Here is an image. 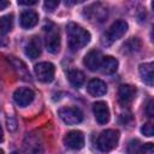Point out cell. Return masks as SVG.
I'll list each match as a JSON object with an SVG mask.
<instances>
[{"label":"cell","mask_w":154,"mask_h":154,"mask_svg":"<svg viewBox=\"0 0 154 154\" xmlns=\"http://www.w3.org/2000/svg\"><path fill=\"white\" fill-rule=\"evenodd\" d=\"M66 32H67V40H69V47L71 51L76 52L87 46L90 41V34L85 29H83L81 25L76 23H69L66 25Z\"/></svg>","instance_id":"6da1fadb"},{"label":"cell","mask_w":154,"mask_h":154,"mask_svg":"<svg viewBox=\"0 0 154 154\" xmlns=\"http://www.w3.org/2000/svg\"><path fill=\"white\" fill-rule=\"evenodd\" d=\"M128 30V23L125 20H117L114 22L101 36V45L105 47L111 46L113 42L119 40Z\"/></svg>","instance_id":"7a4b0ae2"},{"label":"cell","mask_w":154,"mask_h":154,"mask_svg":"<svg viewBox=\"0 0 154 154\" xmlns=\"http://www.w3.org/2000/svg\"><path fill=\"white\" fill-rule=\"evenodd\" d=\"M119 141V131L118 130H113V129H108L102 131L96 140V147L99 150L106 153L112 150L113 148L117 147Z\"/></svg>","instance_id":"3957f363"},{"label":"cell","mask_w":154,"mask_h":154,"mask_svg":"<svg viewBox=\"0 0 154 154\" xmlns=\"http://www.w3.org/2000/svg\"><path fill=\"white\" fill-rule=\"evenodd\" d=\"M45 41H46V47L47 51L52 54H55L60 49V35L57 29V26L53 23H47L45 26Z\"/></svg>","instance_id":"277c9868"},{"label":"cell","mask_w":154,"mask_h":154,"mask_svg":"<svg viewBox=\"0 0 154 154\" xmlns=\"http://www.w3.org/2000/svg\"><path fill=\"white\" fill-rule=\"evenodd\" d=\"M34 71H35L36 78L40 82H42V83H49L54 78L55 69H54V65L52 63L42 61V63H38V64L35 65Z\"/></svg>","instance_id":"5b68a950"},{"label":"cell","mask_w":154,"mask_h":154,"mask_svg":"<svg viewBox=\"0 0 154 154\" xmlns=\"http://www.w3.org/2000/svg\"><path fill=\"white\" fill-rule=\"evenodd\" d=\"M59 116L67 125L79 124L83 120V112L78 107H63L59 109Z\"/></svg>","instance_id":"8992f818"},{"label":"cell","mask_w":154,"mask_h":154,"mask_svg":"<svg viewBox=\"0 0 154 154\" xmlns=\"http://www.w3.org/2000/svg\"><path fill=\"white\" fill-rule=\"evenodd\" d=\"M34 97H35L34 91L30 88H25V87L18 88L13 93V100L19 107H25V106L30 105L32 102Z\"/></svg>","instance_id":"52a82bcc"},{"label":"cell","mask_w":154,"mask_h":154,"mask_svg":"<svg viewBox=\"0 0 154 154\" xmlns=\"http://www.w3.org/2000/svg\"><path fill=\"white\" fill-rule=\"evenodd\" d=\"M64 143L67 148L70 149H73V150H78V149H82L83 146H84V135L78 131V130H73V131H70L65 138H64Z\"/></svg>","instance_id":"ba28073f"},{"label":"cell","mask_w":154,"mask_h":154,"mask_svg":"<svg viewBox=\"0 0 154 154\" xmlns=\"http://www.w3.org/2000/svg\"><path fill=\"white\" fill-rule=\"evenodd\" d=\"M93 112L99 124H106L109 120V109L106 102L97 101L93 105Z\"/></svg>","instance_id":"9c48e42d"},{"label":"cell","mask_w":154,"mask_h":154,"mask_svg":"<svg viewBox=\"0 0 154 154\" xmlns=\"http://www.w3.org/2000/svg\"><path fill=\"white\" fill-rule=\"evenodd\" d=\"M136 95V88L130 84H123L118 89V100L123 106H128Z\"/></svg>","instance_id":"30bf717a"},{"label":"cell","mask_w":154,"mask_h":154,"mask_svg":"<svg viewBox=\"0 0 154 154\" xmlns=\"http://www.w3.org/2000/svg\"><path fill=\"white\" fill-rule=\"evenodd\" d=\"M101 53L96 49H93L90 52H88L84 57V65L90 70V71H96L99 67H100V64H101Z\"/></svg>","instance_id":"8fae6325"},{"label":"cell","mask_w":154,"mask_h":154,"mask_svg":"<svg viewBox=\"0 0 154 154\" xmlns=\"http://www.w3.org/2000/svg\"><path fill=\"white\" fill-rule=\"evenodd\" d=\"M87 90L93 96H102L107 93V85L102 79L93 78L87 85Z\"/></svg>","instance_id":"7c38bea8"},{"label":"cell","mask_w":154,"mask_h":154,"mask_svg":"<svg viewBox=\"0 0 154 154\" xmlns=\"http://www.w3.org/2000/svg\"><path fill=\"white\" fill-rule=\"evenodd\" d=\"M87 14L91 20L102 22L107 16V8L101 4H93L87 8Z\"/></svg>","instance_id":"4fadbf2b"},{"label":"cell","mask_w":154,"mask_h":154,"mask_svg":"<svg viewBox=\"0 0 154 154\" xmlns=\"http://www.w3.org/2000/svg\"><path fill=\"white\" fill-rule=\"evenodd\" d=\"M20 25L24 29H31L34 28L38 22V14L32 10H25L20 13Z\"/></svg>","instance_id":"5bb4252c"},{"label":"cell","mask_w":154,"mask_h":154,"mask_svg":"<svg viewBox=\"0 0 154 154\" xmlns=\"http://www.w3.org/2000/svg\"><path fill=\"white\" fill-rule=\"evenodd\" d=\"M100 67H101V71L106 75H111V73H114L118 69V60L111 55H107V57H103L101 59V64H100Z\"/></svg>","instance_id":"9a60e30c"},{"label":"cell","mask_w":154,"mask_h":154,"mask_svg":"<svg viewBox=\"0 0 154 154\" xmlns=\"http://www.w3.org/2000/svg\"><path fill=\"white\" fill-rule=\"evenodd\" d=\"M153 63H144L140 65V75L142 77V81L148 84L149 87L153 85V79H154V75H153Z\"/></svg>","instance_id":"2e32d148"},{"label":"cell","mask_w":154,"mask_h":154,"mask_svg":"<svg viewBox=\"0 0 154 154\" xmlns=\"http://www.w3.org/2000/svg\"><path fill=\"white\" fill-rule=\"evenodd\" d=\"M25 54L30 58V59H36L40 57L41 54V46H40V41L37 37H32L26 47H25Z\"/></svg>","instance_id":"e0dca14e"},{"label":"cell","mask_w":154,"mask_h":154,"mask_svg":"<svg viewBox=\"0 0 154 154\" xmlns=\"http://www.w3.org/2000/svg\"><path fill=\"white\" fill-rule=\"evenodd\" d=\"M67 78H69V82L71 83L72 87L75 88H81L84 83V79H85V76L82 71L79 70H70L67 72Z\"/></svg>","instance_id":"ac0fdd59"},{"label":"cell","mask_w":154,"mask_h":154,"mask_svg":"<svg viewBox=\"0 0 154 154\" xmlns=\"http://www.w3.org/2000/svg\"><path fill=\"white\" fill-rule=\"evenodd\" d=\"M26 141H29L26 143V148L28 152H30L31 154H41L42 153V143L38 142V137L37 136H28Z\"/></svg>","instance_id":"d6986e66"},{"label":"cell","mask_w":154,"mask_h":154,"mask_svg":"<svg viewBox=\"0 0 154 154\" xmlns=\"http://www.w3.org/2000/svg\"><path fill=\"white\" fill-rule=\"evenodd\" d=\"M10 61H11V64H12V66L18 71V73L22 76V78L23 79H30V75H29V72H28V69H26V66L24 65V63L23 61H20V60H18V59H16V58H13V57H11L10 58Z\"/></svg>","instance_id":"ffe728a7"},{"label":"cell","mask_w":154,"mask_h":154,"mask_svg":"<svg viewBox=\"0 0 154 154\" xmlns=\"http://www.w3.org/2000/svg\"><path fill=\"white\" fill-rule=\"evenodd\" d=\"M13 26V16L6 14L0 17V34H7Z\"/></svg>","instance_id":"44dd1931"},{"label":"cell","mask_w":154,"mask_h":154,"mask_svg":"<svg viewBox=\"0 0 154 154\" xmlns=\"http://www.w3.org/2000/svg\"><path fill=\"white\" fill-rule=\"evenodd\" d=\"M141 48V42L137 37H132L130 38L125 45H124V52L125 53H132V52H137Z\"/></svg>","instance_id":"7402d4cb"},{"label":"cell","mask_w":154,"mask_h":154,"mask_svg":"<svg viewBox=\"0 0 154 154\" xmlns=\"http://www.w3.org/2000/svg\"><path fill=\"white\" fill-rule=\"evenodd\" d=\"M141 142L138 140H132L130 143H129V147H128V154H140V150H141Z\"/></svg>","instance_id":"603a6c76"},{"label":"cell","mask_w":154,"mask_h":154,"mask_svg":"<svg viewBox=\"0 0 154 154\" xmlns=\"http://www.w3.org/2000/svg\"><path fill=\"white\" fill-rule=\"evenodd\" d=\"M141 132H142L144 136H148V137L153 136V134H154L153 124H152L150 122H148V123L143 124V125H142V128H141Z\"/></svg>","instance_id":"cb8c5ba5"},{"label":"cell","mask_w":154,"mask_h":154,"mask_svg":"<svg viewBox=\"0 0 154 154\" xmlns=\"http://www.w3.org/2000/svg\"><path fill=\"white\" fill-rule=\"evenodd\" d=\"M58 5H59V1H57V0H48V1H46L43 4L45 10L48 11V12H53L58 7Z\"/></svg>","instance_id":"d4e9b609"},{"label":"cell","mask_w":154,"mask_h":154,"mask_svg":"<svg viewBox=\"0 0 154 154\" xmlns=\"http://www.w3.org/2000/svg\"><path fill=\"white\" fill-rule=\"evenodd\" d=\"M153 153H154L153 143H146V144L141 146V150H140V154H153Z\"/></svg>","instance_id":"484cf974"},{"label":"cell","mask_w":154,"mask_h":154,"mask_svg":"<svg viewBox=\"0 0 154 154\" xmlns=\"http://www.w3.org/2000/svg\"><path fill=\"white\" fill-rule=\"evenodd\" d=\"M6 123H7V129H8L10 131H14V130L17 129V122L14 120L13 117H7Z\"/></svg>","instance_id":"4316f807"},{"label":"cell","mask_w":154,"mask_h":154,"mask_svg":"<svg viewBox=\"0 0 154 154\" xmlns=\"http://www.w3.org/2000/svg\"><path fill=\"white\" fill-rule=\"evenodd\" d=\"M153 105H154L153 100H149L148 103H147V107H146V113H147V116H148L149 118H152V117L154 116V112H153Z\"/></svg>","instance_id":"83f0119b"},{"label":"cell","mask_w":154,"mask_h":154,"mask_svg":"<svg viewBox=\"0 0 154 154\" xmlns=\"http://www.w3.org/2000/svg\"><path fill=\"white\" fill-rule=\"evenodd\" d=\"M8 5H10V2H8V1H6V0H0V11L5 10Z\"/></svg>","instance_id":"f1b7e54d"},{"label":"cell","mask_w":154,"mask_h":154,"mask_svg":"<svg viewBox=\"0 0 154 154\" xmlns=\"http://www.w3.org/2000/svg\"><path fill=\"white\" fill-rule=\"evenodd\" d=\"M18 5H25V6H32V5H36V1H18Z\"/></svg>","instance_id":"f546056e"},{"label":"cell","mask_w":154,"mask_h":154,"mask_svg":"<svg viewBox=\"0 0 154 154\" xmlns=\"http://www.w3.org/2000/svg\"><path fill=\"white\" fill-rule=\"evenodd\" d=\"M2 138H4V132H2V128L0 125V142L2 141Z\"/></svg>","instance_id":"4dcf8cb0"},{"label":"cell","mask_w":154,"mask_h":154,"mask_svg":"<svg viewBox=\"0 0 154 154\" xmlns=\"http://www.w3.org/2000/svg\"><path fill=\"white\" fill-rule=\"evenodd\" d=\"M11 154H20V153H19V152H12Z\"/></svg>","instance_id":"1f68e13d"},{"label":"cell","mask_w":154,"mask_h":154,"mask_svg":"<svg viewBox=\"0 0 154 154\" xmlns=\"http://www.w3.org/2000/svg\"><path fill=\"white\" fill-rule=\"evenodd\" d=\"M0 154H4V150L2 149H0Z\"/></svg>","instance_id":"d6a6232c"}]
</instances>
